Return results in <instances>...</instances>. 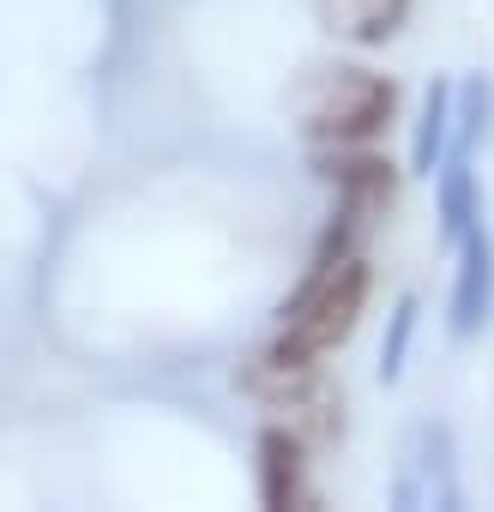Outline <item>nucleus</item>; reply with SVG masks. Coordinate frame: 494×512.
I'll return each mask as SVG.
<instances>
[{
	"label": "nucleus",
	"instance_id": "obj_1",
	"mask_svg": "<svg viewBox=\"0 0 494 512\" xmlns=\"http://www.w3.org/2000/svg\"><path fill=\"white\" fill-rule=\"evenodd\" d=\"M290 121L308 145H374L398 121V85L362 61H314L290 85Z\"/></svg>",
	"mask_w": 494,
	"mask_h": 512
},
{
	"label": "nucleus",
	"instance_id": "obj_2",
	"mask_svg": "<svg viewBox=\"0 0 494 512\" xmlns=\"http://www.w3.org/2000/svg\"><path fill=\"white\" fill-rule=\"evenodd\" d=\"M235 386L254 404L278 410L290 428H302L314 446H332L344 434V392L326 380V356H308L284 338H266L235 368Z\"/></svg>",
	"mask_w": 494,
	"mask_h": 512
},
{
	"label": "nucleus",
	"instance_id": "obj_3",
	"mask_svg": "<svg viewBox=\"0 0 494 512\" xmlns=\"http://www.w3.org/2000/svg\"><path fill=\"white\" fill-rule=\"evenodd\" d=\"M368 284L374 278H368L362 253H344V260H308L302 284L278 308V338L296 344V350H308V356H332L362 326Z\"/></svg>",
	"mask_w": 494,
	"mask_h": 512
},
{
	"label": "nucleus",
	"instance_id": "obj_4",
	"mask_svg": "<svg viewBox=\"0 0 494 512\" xmlns=\"http://www.w3.org/2000/svg\"><path fill=\"white\" fill-rule=\"evenodd\" d=\"M314 175L338 193L332 211L362 235L380 229V217L398 205V163L380 157L374 145H314Z\"/></svg>",
	"mask_w": 494,
	"mask_h": 512
},
{
	"label": "nucleus",
	"instance_id": "obj_5",
	"mask_svg": "<svg viewBox=\"0 0 494 512\" xmlns=\"http://www.w3.org/2000/svg\"><path fill=\"white\" fill-rule=\"evenodd\" d=\"M308 452L314 440L290 422H266L260 440H254V488H260V506L272 512H308L314 506V488H308Z\"/></svg>",
	"mask_w": 494,
	"mask_h": 512
},
{
	"label": "nucleus",
	"instance_id": "obj_6",
	"mask_svg": "<svg viewBox=\"0 0 494 512\" xmlns=\"http://www.w3.org/2000/svg\"><path fill=\"white\" fill-rule=\"evenodd\" d=\"M488 302H494V241H488V229L476 223V229L458 241V278H452V302H446L452 338H476L482 320H488Z\"/></svg>",
	"mask_w": 494,
	"mask_h": 512
},
{
	"label": "nucleus",
	"instance_id": "obj_7",
	"mask_svg": "<svg viewBox=\"0 0 494 512\" xmlns=\"http://www.w3.org/2000/svg\"><path fill=\"white\" fill-rule=\"evenodd\" d=\"M314 19L350 49H386L410 19V0H314Z\"/></svg>",
	"mask_w": 494,
	"mask_h": 512
},
{
	"label": "nucleus",
	"instance_id": "obj_8",
	"mask_svg": "<svg viewBox=\"0 0 494 512\" xmlns=\"http://www.w3.org/2000/svg\"><path fill=\"white\" fill-rule=\"evenodd\" d=\"M434 211H440V235L458 247L476 223H482V193H476V175H470V157L452 151L434 175Z\"/></svg>",
	"mask_w": 494,
	"mask_h": 512
},
{
	"label": "nucleus",
	"instance_id": "obj_9",
	"mask_svg": "<svg viewBox=\"0 0 494 512\" xmlns=\"http://www.w3.org/2000/svg\"><path fill=\"white\" fill-rule=\"evenodd\" d=\"M452 103H458V85H428L416 133H410V175H428V181L440 175V163L452 151Z\"/></svg>",
	"mask_w": 494,
	"mask_h": 512
},
{
	"label": "nucleus",
	"instance_id": "obj_10",
	"mask_svg": "<svg viewBox=\"0 0 494 512\" xmlns=\"http://www.w3.org/2000/svg\"><path fill=\"white\" fill-rule=\"evenodd\" d=\"M488 115H494V85L488 79H464L458 85V103H452V151H476V139L488 133ZM446 151V157H452Z\"/></svg>",
	"mask_w": 494,
	"mask_h": 512
},
{
	"label": "nucleus",
	"instance_id": "obj_11",
	"mask_svg": "<svg viewBox=\"0 0 494 512\" xmlns=\"http://www.w3.org/2000/svg\"><path fill=\"white\" fill-rule=\"evenodd\" d=\"M410 332H416V296H404V302L392 308V326H386V338H380V380H386V386L404 374V356H410Z\"/></svg>",
	"mask_w": 494,
	"mask_h": 512
}]
</instances>
